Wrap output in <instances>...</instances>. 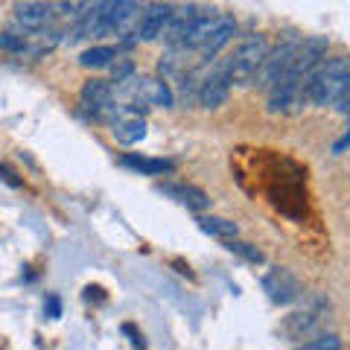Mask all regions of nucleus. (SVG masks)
Here are the masks:
<instances>
[{
  "instance_id": "nucleus-22",
  "label": "nucleus",
  "mask_w": 350,
  "mask_h": 350,
  "mask_svg": "<svg viewBox=\"0 0 350 350\" xmlns=\"http://www.w3.org/2000/svg\"><path fill=\"white\" fill-rule=\"evenodd\" d=\"M123 333H126V336H131V345H135V347H144V345H146V342H144V336H140L131 324H126V327H123Z\"/></svg>"
},
{
  "instance_id": "nucleus-12",
  "label": "nucleus",
  "mask_w": 350,
  "mask_h": 350,
  "mask_svg": "<svg viewBox=\"0 0 350 350\" xmlns=\"http://www.w3.org/2000/svg\"><path fill=\"white\" fill-rule=\"evenodd\" d=\"M50 18H53V6L50 3H21L15 9V27L21 32H38L50 24Z\"/></svg>"
},
{
  "instance_id": "nucleus-6",
  "label": "nucleus",
  "mask_w": 350,
  "mask_h": 350,
  "mask_svg": "<svg viewBox=\"0 0 350 350\" xmlns=\"http://www.w3.org/2000/svg\"><path fill=\"white\" fill-rule=\"evenodd\" d=\"M202 9L199 6H181V9H172L170 18H167V27H163L161 38L170 50H184V41L193 32L196 21H199Z\"/></svg>"
},
{
  "instance_id": "nucleus-8",
  "label": "nucleus",
  "mask_w": 350,
  "mask_h": 350,
  "mask_svg": "<svg viewBox=\"0 0 350 350\" xmlns=\"http://www.w3.org/2000/svg\"><path fill=\"white\" fill-rule=\"evenodd\" d=\"M262 289L269 292V298L275 304H292V301L301 298L298 278H295L289 269H280V266L266 271V278H262Z\"/></svg>"
},
{
  "instance_id": "nucleus-16",
  "label": "nucleus",
  "mask_w": 350,
  "mask_h": 350,
  "mask_svg": "<svg viewBox=\"0 0 350 350\" xmlns=\"http://www.w3.org/2000/svg\"><path fill=\"white\" fill-rule=\"evenodd\" d=\"M120 163L135 172H144V175H163V172H172L175 163L172 161H163V158H144V155H123Z\"/></svg>"
},
{
  "instance_id": "nucleus-20",
  "label": "nucleus",
  "mask_w": 350,
  "mask_h": 350,
  "mask_svg": "<svg viewBox=\"0 0 350 350\" xmlns=\"http://www.w3.org/2000/svg\"><path fill=\"white\" fill-rule=\"evenodd\" d=\"M304 347H310V350H342V338L338 336H319L315 342H304Z\"/></svg>"
},
{
  "instance_id": "nucleus-7",
  "label": "nucleus",
  "mask_w": 350,
  "mask_h": 350,
  "mask_svg": "<svg viewBox=\"0 0 350 350\" xmlns=\"http://www.w3.org/2000/svg\"><path fill=\"white\" fill-rule=\"evenodd\" d=\"M123 85L131 91V105H155V108H170L172 105V91L163 79H123Z\"/></svg>"
},
{
  "instance_id": "nucleus-18",
  "label": "nucleus",
  "mask_w": 350,
  "mask_h": 350,
  "mask_svg": "<svg viewBox=\"0 0 350 350\" xmlns=\"http://www.w3.org/2000/svg\"><path fill=\"white\" fill-rule=\"evenodd\" d=\"M199 228H202L204 234L216 237V239H231V237L239 234V225H237V222H231V219H219V216H204V219H199Z\"/></svg>"
},
{
  "instance_id": "nucleus-5",
  "label": "nucleus",
  "mask_w": 350,
  "mask_h": 350,
  "mask_svg": "<svg viewBox=\"0 0 350 350\" xmlns=\"http://www.w3.org/2000/svg\"><path fill=\"white\" fill-rule=\"evenodd\" d=\"M327 312H330V301L327 298H312L304 310L289 315L286 324H283V330H286V336H292V338H306L324 324Z\"/></svg>"
},
{
  "instance_id": "nucleus-15",
  "label": "nucleus",
  "mask_w": 350,
  "mask_h": 350,
  "mask_svg": "<svg viewBox=\"0 0 350 350\" xmlns=\"http://www.w3.org/2000/svg\"><path fill=\"white\" fill-rule=\"evenodd\" d=\"M114 137L123 146H135V144H140V140L146 137V123L137 114L126 111L120 120H114Z\"/></svg>"
},
{
  "instance_id": "nucleus-21",
  "label": "nucleus",
  "mask_w": 350,
  "mask_h": 350,
  "mask_svg": "<svg viewBox=\"0 0 350 350\" xmlns=\"http://www.w3.org/2000/svg\"><path fill=\"white\" fill-rule=\"evenodd\" d=\"M0 50H9V53H24V50H27L24 36H15V32H3V36H0Z\"/></svg>"
},
{
  "instance_id": "nucleus-10",
  "label": "nucleus",
  "mask_w": 350,
  "mask_h": 350,
  "mask_svg": "<svg viewBox=\"0 0 350 350\" xmlns=\"http://www.w3.org/2000/svg\"><path fill=\"white\" fill-rule=\"evenodd\" d=\"M170 12H172L170 3H152V6H146L144 12H140V18H137L135 38L137 41H155V38H161L163 27H167Z\"/></svg>"
},
{
  "instance_id": "nucleus-23",
  "label": "nucleus",
  "mask_w": 350,
  "mask_h": 350,
  "mask_svg": "<svg viewBox=\"0 0 350 350\" xmlns=\"http://www.w3.org/2000/svg\"><path fill=\"white\" fill-rule=\"evenodd\" d=\"M345 149H347V135L342 137V140H338V144L333 146V155H345Z\"/></svg>"
},
{
  "instance_id": "nucleus-9",
  "label": "nucleus",
  "mask_w": 350,
  "mask_h": 350,
  "mask_svg": "<svg viewBox=\"0 0 350 350\" xmlns=\"http://www.w3.org/2000/svg\"><path fill=\"white\" fill-rule=\"evenodd\" d=\"M140 12H144V3H140V0H114L111 18H108V36L123 38L129 32H135Z\"/></svg>"
},
{
  "instance_id": "nucleus-14",
  "label": "nucleus",
  "mask_w": 350,
  "mask_h": 350,
  "mask_svg": "<svg viewBox=\"0 0 350 350\" xmlns=\"http://www.w3.org/2000/svg\"><path fill=\"white\" fill-rule=\"evenodd\" d=\"M161 193L172 196L178 204H184L187 211H204L207 204H211V199L199 190V187H190V184H175V181H167L161 184Z\"/></svg>"
},
{
  "instance_id": "nucleus-19",
  "label": "nucleus",
  "mask_w": 350,
  "mask_h": 350,
  "mask_svg": "<svg viewBox=\"0 0 350 350\" xmlns=\"http://www.w3.org/2000/svg\"><path fill=\"white\" fill-rule=\"evenodd\" d=\"M225 245L231 248V251H237L239 257H245V260H251V262H262V251H257L254 245H248V243H239L237 237H231V239H225Z\"/></svg>"
},
{
  "instance_id": "nucleus-13",
  "label": "nucleus",
  "mask_w": 350,
  "mask_h": 350,
  "mask_svg": "<svg viewBox=\"0 0 350 350\" xmlns=\"http://www.w3.org/2000/svg\"><path fill=\"white\" fill-rule=\"evenodd\" d=\"M82 105L85 108H91L94 114H103L108 105H111V100H114V88H111V82L108 79H88L85 85H82Z\"/></svg>"
},
{
  "instance_id": "nucleus-11",
  "label": "nucleus",
  "mask_w": 350,
  "mask_h": 350,
  "mask_svg": "<svg viewBox=\"0 0 350 350\" xmlns=\"http://www.w3.org/2000/svg\"><path fill=\"white\" fill-rule=\"evenodd\" d=\"M237 36V21L231 15H225V12H219V21H216V27L211 29V36L204 38V44L199 47L202 53V59H216L219 56V50L225 47V44H231V38Z\"/></svg>"
},
{
  "instance_id": "nucleus-1",
  "label": "nucleus",
  "mask_w": 350,
  "mask_h": 350,
  "mask_svg": "<svg viewBox=\"0 0 350 350\" xmlns=\"http://www.w3.org/2000/svg\"><path fill=\"white\" fill-rule=\"evenodd\" d=\"M350 88V70L345 56H333L330 62L324 59V64L315 70L310 82V103L315 105H336L342 96H347Z\"/></svg>"
},
{
  "instance_id": "nucleus-17",
  "label": "nucleus",
  "mask_w": 350,
  "mask_h": 350,
  "mask_svg": "<svg viewBox=\"0 0 350 350\" xmlns=\"http://www.w3.org/2000/svg\"><path fill=\"white\" fill-rule=\"evenodd\" d=\"M117 59V47H108V44H96V47L85 50L79 56V64L88 70H103V68H111V62Z\"/></svg>"
},
{
  "instance_id": "nucleus-2",
  "label": "nucleus",
  "mask_w": 350,
  "mask_h": 350,
  "mask_svg": "<svg viewBox=\"0 0 350 350\" xmlns=\"http://www.w3.org/2000/svg\"><path fill=\"white\" fill-rule=\"evenodd\" d=\"M266 56H269L266 36H260V32L248 36L243 44H239V50L231 56V82L243 85V88L254 85L257 76H260L262 62H266Z\"/></svg>"
},
{
  "instance_id": "nucleus-4",
  "label": "nucleus",
  "mask_w": 350,
  "mask_h": 350,
  "mask_svg": "<svg viewBox=\"0 0 350 350\" xmlns=\"http://www.w3.org/2000/svg\"><path fill=\"white\" fill-rule=\"evenodd\" d=\"M298 44H301V38L295 36V32H289V36L283 38L275 50H269V56H266V62H262L260 76H257V82L262 88H269L271 82H278L280 76H286L292 70V62H295V53H298Z\"/></svg>"
},
{
  "instance_id": "nucleus-3",
  "label": "nucleus",
  "mask_w": 350,
  "mask_h": 350,
  "mask_svg": "<svg viewBox=\"0 0 350 350\" xmlns=\"http://www.w3.org/2000/svg\"><path fill=\"white\" fill-rule=\"evenodd\" d=\"M231 59H207L202 68V79H199V100L202 108H219L225 105L228 94H231Z\"/></svg>"
}]
</instances>
